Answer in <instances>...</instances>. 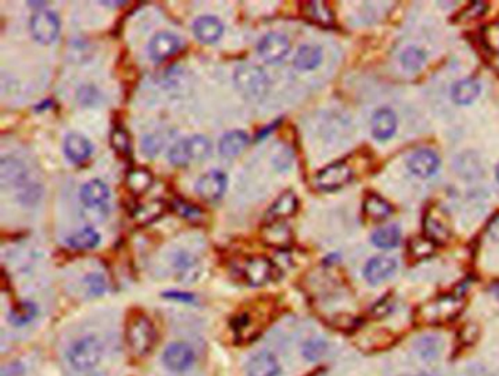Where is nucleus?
<instances>
[{"mask_svg": "<svg viewBox=\"0 0 499 376\" xmlns=\"http://www.w3.org/2000/svg\"><path fill=\"white\" fill-rule=\"evenodd\" d=\"M175 268L178 275L183 281H193L200 275V262L188 252H180L175 258Z\"/></svg>", "mask_w": 499, "mask_h": 376, "instance_id": "obj_28", "label": "nucleus"}, {"mask_svg": "<svg viewBox=\"0 0 499 376\" xmlns=\"http://www.w3.org/2000/svg\"><path fill=\"white\" fill-rule=\"evenodd\" d=\"M322 50L318 45H301L295 56V66L300 70H312L321 65Z\"/></svg>", "mask_w": 499, "mask_h": 376, "instance_id": "obj_26", "label": "nucleus"}, {"mask_svg": "<svg viewBox=\"0 0 499 376\" xmlns=\"http://www.w3.org/2000/svg\"><path fill=\"white\" fill-rule=\"evenodd\" d=\"M0 183L3 187L24 189L31 182L28 180V171L25 164L15 157H3L0 163Z\"/></svg>", "mask_w": 499, "mask_h": 376, "instance_id": "obj_7", "label": "nucleus"}, {"mask_svg": "<svg viewBox=\"0 0 499 376\" xmlns=\"http://www.w3.org/2000/svg\"><path fill=\"white\" fill-rule=\"evenodd\" d=\"M297 196L292 191H286L275 199L270 209L266 211V221L275 222L292 217L297 211Z\"/></svg>", "mask_w": 499, "mask_h": 376, "instance_id": "obj_17", "label": "nucleus"}, {"mask_svg": "<svg viewBox=\"0 0 499 376\" xmlns=\"http://www.w3.org/2000/svg\"><path fill=\"white\" fill-rule=\"evenodd\" d=\"M31 31L39 43L50 44L61 32V19L52 10H39L31 19Z\"/></svg>", "mask_w": 499, "mask_h": 376, "instance_id": "obj_5", "label": "nucleus"}, {"mask_svg": "<svg viewBox=\"0 0 499 376\" xmlns=\"http://www.w3.org/2000/svg\"><path fill=\"white\" fill-rule=\"evenodd\" d=\"M425 233H426V238L431 239L434 243H445L449 238H451V233H449V229L447 227V224H444L443 220L438 218L436 216H434L432 213L426 214L425 217Z\"/></svg>", "mask_w": 499, "mask_h": 376, "instance_id": "obj_30", "label": "nucleus"}, {"mask_svg": "<svg viewBox=\"0 0 499 376\" xmlns=\"http://www.w3.org/2000/svg\"><path fill=\"white\" fill-rule=\"evenodd\" d=\"M153 185V174L147 169H132L126 176V186L132 194L142 195Z\"/></svg>", "mask_w": 499, "mask_h": 376, "instance_id": "obj_31", "label": "nucleus"}, {"mask_svg": "<svg viewBox=\"0 0 499 376\" xmlns=\"http://www.w3.org/2000/svg\"><path fill=\"white\" fill-rule=\"evenodd\" d=\"M187 149L189 160H204L211 152V144L205 136L195 135L189 139H187Z\"/></svg>", "mask_w": 499, "mask_h": 376, "instance_id": "obj_34", "label": "nucleus"}, {"mask_svg": "<svg viewBox=\"0 0 499 376\" xmlns=\"http://www.w3.org/2000/svg\"><path fill=\"white\" fill-rule=\"evenodd\" d=\"M127 344L138 356L148 355L156 343L154 325L147 316L138 315L127 325Z\"/></svg>", "mask_w": 499, "mask_h": 376, "instance_id": "obj_2", "label": "nucleus"}, {"mask_svg": "<svg viewBox=\"0 0 499 376\" xmlns=\"http://www.w3.org/2000/svg\"><path fill=\"white\" fill-rule=\"evenodd\" d=\"M280 372L277 359L268 353V351H261L255 355L246 368L248 376H277Z\"/></svg>", "mask_w": 499, "mask_h": 376, "instance_id": "obj_20", "label": "nucleus"}, {"mask_svg": "<svg viewBox=\"0 0 499 376\" xmlns=\"http://www.w3.org/2000/svg\"><path fill=\"white\" fill-rule=\"evenodd\" d=\"M79 196L87 208L104 209L110 201V189L101 180H89L81 187Z\"/></svg>", "mask_w": 499, "mask_h": 376, "instance_id": "obj_13", "label": "nucleus"}, {"mask_svg": "<svg viewBox=\"0 0 499 376\" xmlns=\"http://www.w3.org/2000/svg\"><path fill=\"white\" fill-rule=\"evenodd\" d=\"M325 351H327V343L322 340H312L305 344L304 356L310 362H315L325 355Z\"/></svg>", "mask_w": 499, "mask_h": 376, "instance_id": "obj_40", "label": "nucleus"}, {"mask_svg": "<svg viewBox=\"0 0 499 376\" xmlns=\"http://www.w3.org/2000/svg\"><path fill=\"white\" fill-rule=\"evenodd\" d=\"M486 10H487V6L483 2H473L461 12L460 19L461 21L478 19V18H480V17H483L486 14Z\"/></svg>", "mask_w": 499, "mask_h": 376, "instance_id": "obj_41", "label": "nucleus"}, {"mask_svg": "<svg viewBox=\"0 0 499 376\" xmlns=\"http://www.w3.org/2000/svg\"><path fill=\"white\" fill-rule=\"evenodd\" d=\"M426 61V56L421 49H416V47H409L401 54V63L405 69L409 70H419Z\"/></svg>", "mask_w": 499, "mask_h": 376, "instance_id": "obj_37", "label": "nucleus"}, {"mask_svg": "<svg viewBox=\"0 0 499 376\" xmlns=\"http://www.w3.org/2000/svg\"><path fill=\"white\" fill-rule=\"evenodd\" d=\"M352 179V170L346 163H334L322 169L315 178V183L321 191H337Z\"/></svg>", "mask_w": 499, "mask_h": 376, "instance_id": "obj_8", "label": "nucleus"}, {"mask_svg": "<svg viewBox=\"0 0 499 376\" xmlns=\"http://www.w3.org/2000/svg\"><path fill=\"white\" fill-rule=\"evenodd\" d=\"M103 356V346L96 337H85L76 342L67 353L71 365L78 370H88L97 366Z\"/></svg>", "mask_w": 499, "mask_h": 376, "instance_id": "obj_3", "label": "nucleus"}, {"mask_svg": "<svg viewBox=\"0 0 499 376\" xmlns=\"http://www.w3.org/2000/svg\"><path fill=\"white\" fill-rule=\"evenodd\" d=\"M479 94H480L479 82L471 78H467V79L458 81L457 84L452 87L451 97H452V100H454V103H457L460 105H466L478 98Z\"/></svg>", "mask_w": 499, "mask_h": 376, "instance_id": "obj_22", "label": "nucleus"}, {"mask_svg": "<svg viewBox=\"0 0 499 376\" xmlns=\"http://www.w3.org/2000/svg\"><path fill=\"white\" fill-rule=\"evenodd\" d=\"M173 209H175L180 217L191 220V221L198 220L202 216L201 208H198L188 201H184V199H175V201H173Z\"/></svg>", "mask_w": 499, "mask_h": 376, "instance_id": "obj_39", "label": "nucleus"}, {"mask_svg": "<svg viewBox=\"0 0 499 376\" xmlns=\"http://www.w3.org/2000/svg\"><path fill=\"white\" fill-rule=\"evenodd\" d=\"M249 143V136L242 131H233L226 134L220 139V152L224 157H236L240 152L246 148Z\"/></svg>", "mask_w": 499, "mask_h": 376, "instance_id": "obj_24", "label": "nucleus"}, {"mask_svg": "<svg viewBox=\"0 0 499 376\" xmlns=\"http://www.w3.org/2000/svg\"><path fill=\"white\" fill-rule=\"evenodd\" d=\"M440 160L431 149H419L410 156L407 161L409 170L421 179L431 178L439 169Z\"/></svg>", "mask_w": 499, "mask_h": 376, "instance_id": "obj_12", "label": "nucleus"}, {"mask_svg": "<svg viewBox=\"0 0 499 376\" xmlns=\"http://www.w3.org/2000/svg\"><path fill=\"white\" fill-rule=\"evenodd\" d=\"M180 39L176 34L162 31L156 34L153 39H151L148 44V54L153 59L154 62H162L179 52L180 49Z\"/></svg>", "mask_w": 499, "mask_h": 376, "instance_id": "obj_11", "label": "nucleus"}, {"mask_svg": "<svg viewBox=\"0 0 499 376\" xmlns=\"http://www.w3.org/2000/svg\"><path fill=\"white\" fill-rule=\"evenodd\" d=\"M223 22L215 17H200L193 22L195 37L205 44H213L223 35Z\"/></svg>", "mask_w": 499, "mask_h": 376, "instance_id": "obj_16", "label": "nucleus"}, {"mask_svg": "<svg viewBox=\"0 0 499 376\" xmlns=\"http://www.w3.org/2000/svg\"><path fill=\"white\" fill-rule=\"evenodd\" d=\"M397 269V261L390 256H376L370 260L366 267L363 275L370 284H379L382 281L388 280Z\"/></svg>", "mask_w": 499, "mask_h": 376, "instance_id": "obj_14", "label": "nucleus"}, {"mask_svg": "<svg viewBox=\"0 0 499 376\" xmlns=\"http://www.w3.org/2000/svg\"><path fill=\"white\" fill-rule=\"evenodd\" d=\"M436 249V243L426 236H417L409 242V253L413 260H426L434 255Z\"/></svg>", "mask_w": 499, "mask_h": 376, "instance_id": "obj_33", "label": "nucleus"}, {"mask_svg": "<svg viewBox=\"0 0 499 376\" xmlns=\"http://www.w3.org/2000/svg\"><path fill=\"white\" fill-rule=\"evenodd\" d=\"M235 84L243 97L248 100L258 101L266 96L270 90V79L264 72V69L252 65L242 63L236 67Z\"/></svg>", "mask_w": 499, "mask_h": 376, "instance_id": "obj_1", "label": "nucleus"}, {"mask_svg": "<svg viewBox=\"0 0 499 376\" xmlns=\"http://www.w3.org/2000/svg\"><path fill=\"white\" fill-rule=\"evenodd\" d=\"M277 267L266 256H252L248 258L245 265H243V277L249 286L259 287L277 277Z\"/></svg>", "mask_w": 499, "mask_h": 376, "instance_id": "obj_4", "label": "nucleus"}, {"mask_svg": "<svg viewBox=\"0 0 499 376\" xmlns=\"http://www.w3.org/2000/svg\"><path fill=\"white\" fill-rule=\"evenodd\" d=\"M227 187V178L223 171L211 170L201 176L200 180L196 182L195 189L205 201H218L220 198L224 195Z\"/></svg>", "mask_w": 499, "mask_h": 376, "instance_id": "obj_10", "label": "nucleus"}, {"mask_svg": "<svg viewBox=\"0 0 499 376\" xmlns=\"http://www.w3.org/2000/svg\"><path fill=\"white\" fill-rule=\"evenodd\" d=\"M164 211H166L164 202L160 201V199H156V201H149L136 207L134 209L132 217L139 226H147L151 224L153 221L158 220L162 214H164Z\"/></svg>", "mask_w": 499, "mask_h": 376, "instance_id": "obj_25", "label": "nucleus"}, {"mask_svg": "<svg viewBox=\"0 0 499 376\" xmlns=\"http://www.w3.org/2000/svg\"><path fill=\"white\" fill-rule=\"evenodd\" d=\"M164 297L167 299H173V300H180V302H184V303H189V302H193V296L189 295V293H179V291H169L164 295Z\"/></svg>", "mask_w": 499, "mask_h": 376, "instance_id": "obj_44", "label": "nucleus"}, {"mask_svg": "<svg viewBox=\"0 0 499 376\" xmlns=\"http://www.w3.org/2000/svg\"><path fill=\"white\" fill-rule=\"evenodd\" d=\"M487 234H489V238L493 240V242H499V216L495 217L492 221L489 227H487Z\"/></svg>", "mask_w": 499, "mask_h": 376, "instance_id": "obj_45", "label": "nucleus"}, {"mask_svg": "<svg viewBox=\"0 0 499 376\" xmlns=\"http://www.w3.org/2000/svg\"><path fill=\"white\" fill-rule=\"evenodd\" d=\"M98 243H100V234L92 227H85L83 230H79L67 239V244L76 251L94 249L97 248Z\"/></svg>", "mask_w": 499, "mask_h": 376, "instance_id": "obj_29", "label": "nucleus"}, {"mask_svg": "<svg viewBox=\"0 0 499 376\" xmlns=\"http://www.w3.org/2000/svg\"><path fill=\"white\" fill-rule=\"evenodd\" d=\"M401 233L397 226H385L372 234V243L381 249H392L400 243Z\"/></svg>", "mask_w": 499, "mask_h": 376, "instance_id": "obj_32", "label": "nucleus"}, {"mask_svg": "<svg viewBox=\"0 0 499 376\" xmlns=\"http://www.w3.org/2000/svg\"><path fill=\"white\" fill-rule=\"evenodd\" d=\"M461 309V302L456 297H440L422 308L423 320L431 324H440L454 318Z\"/></svg>", "mask_w": 499, "mask_h": 376, "instance_id": "obj_9", "label": "nucleus"}, {"mask_svg": "<svg viewBox=\"0 0 499 376\" xmlns=\"http://www.w3.org/2000/svg\"><path fill=\"white\" fill-rule=\"evenodd\" d=\"M363 213L369 220L381 221L392 214V207L379 195L370 194L366 196L363 202Z\"/></svg>", "mask_w": 499, "mask_h": 376, "instance_id": "obj_27", "label": "nucleus"}, {"mask_svg": "<svg viewBox=\"0 0 499 376\" xmlns=\"http://www.w3.org/2000/svg\"><path fill=\"white\" fill-rule=\"evenodd\" d=\"M162 360H164V365L171 370H187L193 363V351L188 344L173 343L166 348Z\"/></svg>", "mask_w": 499, "mask_h": 376, "instance_id": "obj_15", "label": "nucleus"}, {"mask_svg": "<svg viewBox=\"0 0 499 376\" xmlns=\"http://www.w3.org/2000/svg\"><path fill=\"white\" fill-rule=\"evenodd\" d=\"M301 12L310 22L322 27H331L335 21L331 8L325 2H308L301 6Z\"/></svg>", "mask_w": 499, "mask_h": 376, "instance_id": "obj_21", "label": "nucleus"}, {"mask_svg": "<svg viewBox=\"0 0 499 376\" xmlns=\"http://www.w3.org/2000/svg\"><path fill=\"white\" fill-rule=\"evenodd\" d=\"M262 239L266 244L275 246V248H283L292 242V231L282 221L268 222L262 231Z\"/></svg>", "mask_w": 499, "mask_h": 376, "instance_id": "obj_23", "label": "nucleus"}, {"mask_svg": "<svg viewBox=\"0 0 499 376\" xmlns=\"http://www.w3.org/2000/svg\"><path fill=\"white\" fill-rule=\"evenodd\" d=\"M92 152V145L87 138L78 134L67 135L65 139V154L69 161L75 164L84 163L89 158Z\"/></svg>", "mask_w": 499, "mask_h": 376, "instance_id": "obj_19", "label": "nucleus"}, {"mask_svg": "<svg viewBox=\"0 0 499 376\" xmlns=\"http://www.w3.org/2000/svg\"><path fill=\"white\" fill-rule=\"evenodd\" d=\"M110 143L113 149L122 157L131 154V136L122 126H116L110 135Z\"/></svg>", "mask_w": 499, "mask_h": 376, "instance_id": "obj_35", "label": "nucleus"}, {"mask_svg": "<svg viewBox=\"0 0 499 376\" xmlns=\"http://www.w3.org/2000/svg\"><path fill=\"white\" fill-rule=\"evenodd\" d=\"M169 160L171 164H175V166H179V167L188 166L191 160H189L188 149H187V139L179 140V143H176L170 148Z\"/></svg>", "mask_w": 499, "mask_h": 376, "instance_id": "obj_38", "label": "nucleus"}, {"mask_svg": "<svg viewBox=\"0 0 499 376\" xmlns=\"http://www.w3.org/2000/svg\"><path fill=\"white\" fill-rule=\"evenodd\" d=\"M36 315H37L36 304L25 302L18 304V306L12 309V312H10V321H12L15 325H25L36 318Z\"/></svg>", "mask_w": 499, "mask_h": 376, "instance_id": "obj_36", "label": "nucleus"}, {"mask_svg": "<svg viewBox=\"0 0 499 376\" xmlns=\"http://www.w3.org/2000/svg\"><path fill=\"white\" fill-rule=\"evenodd\" d=\"M290 52V41L284 34L268 32L258 43V53L266 63L282 62Z\"/></svg>", "mask_w": 499, "mask_h": 376, "instance_id": "obj_6", "label": "nucleus"}, {"mask_svg": "<svg viewBox=\"0 0 499 376\" xmlns=\"http://www.w3.org/2000/svg\"><path fill=\"white\" fill-rule=\"evenodd\" d=\"M479 337V328L476 324H466L458 334V340L463 346H471Z\"/></svg>", "mask_w": 499, "mask_h": 376, "instance_id": "obj_42", "label": "nucleus"}, {"mask_svg": "<svg viewBox=\"0 0 499 376\" xmlns=\"http://www.w3.org/2000/svg\"><path fill=\"white\" fill-rule=\"evenodd\" d=\"M370 129H372V135L376 139H379V140L390 139L394 134H396V129H397L396 113L390 109L378 110L372 117Z\"/></svg>", "mask_w": 499, "mask_h": 376, "instance_id": "obj_18", "label": "nucleus"}, {"mask_svg": "<svg viewBox=\"0 0 499 376\" xmlns=\"http://www.w3.org/2000/svg\"><path fill=\"white\" fill-rule=\"evenodd\" d=\"M87 286L92 295H101V293L106 290V281H104V278L101 275L94 274L87 278Z\"/></svg>", "mask_w": 499, "mask_h": 376, "instance_id": "obj_43", "label": "nucleus"}, {"mask_svg": "<svg viewBox=\"0 0 499 376\" xmlns=\"http://www.w3.org/2000/svg\"><path fill=\"white\" fill-rule=\"evenodd\" d=\"M496 179L499 180V166H498V169H496Z\"/></svg>", "mask_w": 499, "mask_h": 376, "instance_id": "obj_46", "label": "nucleus"}]
</instances>
